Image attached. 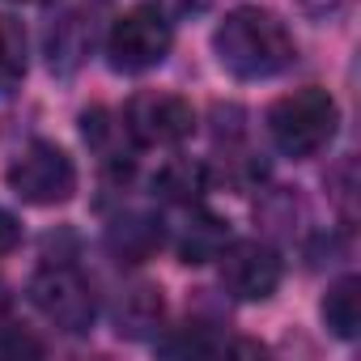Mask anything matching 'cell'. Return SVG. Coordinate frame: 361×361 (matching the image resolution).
I'll use <instances>...</instances> for the list:
<instances>
[{
    "mask_svg": "<svg viewBox=\"0 0 361 361\" xmlns=\"http://www.w3.org/2000/svg\"><path fill=\"white\" fill-rule=\"evenodd\" d=\"M213 51H217V60L230 77L268 81V77H281L293 64L298 43H293V35L285 30V22L276 13L243 5V9L226 13V22L213 30Z\"/></svg>",
    "mask_w": 361,
    "mask_h": 361,
    "instance_id": "obj_1",
    "label": "cell"
},
{
    "mask_svg": "<svg viewBox=\"0 0 361 361\" xmlns=\"http://www.w3.org/2000/svg\"><path fill=\"white\" fill-rule=\"evenodd\" d=\"M336 123H340V106L319 85L293 90V94L276 98L268 111V132L285 157H314L319 149L331 145Z\"/></svg>",
    "mask_w": 361,
    "mask_h": 361,
    "instance_id": "obj_2",
    "label": "cell"
},
{
    "mask_svg": "<svg viewBox=\"0 0 361 361\" xmlns=\"http://www.w3.org/2000/svg\"><path fill=\"white\" fill-rule=\"evenodd\" d=\"M5 178H9V192H13L18 200L39 204V209L64 204V200H73V192H77V166H73V157H68L60 145H51V140L26 145V149L13 157V166H9Z\"/></svg>",
    "mask_w": 361,
    "mask_h": 361,
    "instance_id": "obj_3",
    "label": "cell"
},
{
    "mask_svg": "<svg viewBox=\"0 0 361 361\" xmlns=\"http://www.w3.org/2000/svg\"><path fill=\"white\" fill-rule=\"evenodd\" d=\"M30 302L39 306V314L68 331V336H85L98 319V302H94V289L90 281L73 268V264H47L35 272L30 281Z\"/></svg>",
    "mask_w": 361,
    "mask_h": 361,
    "instance_id": "obj_4",
    "label": "cell"
},
{
    "mask_svg": "<svg viewBox=\"0 0 361 361\" xmlns=\"http://www.w3.org/2000/svg\"><path fill=\"white\" fill-rule=\"evenodd\" d=\"M170 43H174V30H170L166 13L157 5H136L115 18L106 56L119 73H149L170 56Z\"/></svg>",
    "mask_w": 361,
    "mask_h": 361,
    "instance_id": "obj_5",
    "label": "cell"
},
{
    "mask_svg": "<svg viewBox=\"0 0 361 361\" xmlns=\"http://www.w3.org/2000/svg\"><path fill=\"white\" fill-rule=\"evenodd\" d=\"M123 132L140 149H170V145H183L196 132V111L178 94L149 90V94H136L123 106Z\"/></svg>",
    "mask_w": 361,
    "mask_h": 361,
    "instance_id": "obj_6",
    "label": "cell"
},
{
    "mask_svg": "<svg viewBox=\"0 0 361 361\" xmlns=\"http://www.w3.org/2000/svg\"><path fill=\"white\" fill-rule=\"evenodd\" d=\"M221 285L238 302H268L281 285V255L268 243H226L221 247Z\"/></svg>",
    "mask_w": 361,
    "mask_h": 361,
    "instance_id": "obj_7",
    "label": "cell"
},
{
    "mask_svg": "<svg viewBox=\"0 0 361 361\" xmlns=\"http://www.w3.org/2000/svg\"><path fill=\"white\" fill-rule=\"evenodd\" d=\"M166 319V302H161V289L157 285H136L119 298V310H115V331L128 336V340H140V336H153Z\"/></svg>",
    "mask_w": 361,
    "mask_h": 361,
    "instance_id": "obj_8",
    "label": "cell"
},
{
    "mask_svg": "<svg viewBox=\"0 0 361 361\" xmlns=\"http://www.w3.org/2000/svg\"><path fill=\"white\" fill-rule=\"evenodd\" d=\"M323 323L340 340H353L361 331V281L357 276H344V281H336L327 289V298H323Z\"/></svg>",
    "mask_w": 361,
    "mask_h": 361,
    "instance_id": "obj_9",
    "label": "cell"
},
{
    "mask_svg": "<svg viewBox=\"0 0 361 361\" xmlns=\"http://www.w3.org/2000/svg\"><path fill=\"white\" fill-rule=\"evenodd\" d=\"M26 77V30L9 13H0V102Z\"/></svg>",
    "mask_w": 361,
    "mask_h": 361,
    "instance_id": "obj_10",
    "label": "cell"
},
{
    "mask_svg": "<svg viewBox=\"0 0 361 361\" xmlns=\"http://www.w3.org/2000/svg\"><path fill=\"white\" fill-rule=\"evenodd\" d=\"M226 243H230L226 221H217V217H200L196 226H188L183 247H178V251H183V259H188V264H204V259H217Z\"/></svg>",
    "mask_w": 361,
    "mask_h": 361,
    "instance_id": "obj_11",
    "label": "cell"
},
{
    "mask_svg": "<svg viewBox=\"0 0 361 361\" xmlns=\"http://www.w3.org/2000/svg\"><path fill=\"white\" fill-rule=\"evenodd\" d=\"M157 192L174 204H196L200 192H204V170L192 166V161H170L161 174H157Z\"/></svg>",
    "mask_w": 361,
    "mask_h": 361,
    "instance_id": "obj_12",
    "label": "cell"
},
{
    "mask_svg": "<svg viewBox=\"0 0 361 361\" xmlns=\"http://www.w3.org/2000/svg\"><path fill=\"white\" fill-rule=\"evenodd\" d=\"M217 344L204 336V327L200 323H183V327H178V336H170V340H161V353H213Z\"/></svg>",
    "mask_w": 361,
    "mask_h": 361,
    "instance_id": "obj_13",
    "label": "cell"
},
{
    "mask_svg": "<svg viewBox=\"0 0 361 361\" xmlns=\"http://www.w3.org/2000/svg\"><path fill=\"white\" fill-rule=\"evenodd\" d=\"M18 243H22V226H18V217H13L9 209H0V255L18 251Z\"/></svg>",
    "mask_w": 361,
    "mask_h": 361,
    "instance_id": "obj_14",
    "label": "cell"
},
{
    "mask_svg": "<svg viewBox=\"0 0 361 361\" xmlns=\"http://www.w3.org/2000/svg\"><path fill=\"white\" fill-rule=\"evenodd\" d=\"M9 331H13V293L0 281V336H9Z\"/></svg>",
    "mask_w": 361,
    "mask_h": 361,
    "instance_id": "obj_15",
    "label": "cell"
},
{
    "mask_svg": "<svg viewBox=\"0 0 361 361\" xmlns=\"http://www.w3.org/2000/svg\"><path fill=\"white\" fill-rule=\"evenodd\" d=\"M13 5H30V0H13Z\"/></svg>",
    "mask_w": 361,
    "mask_h": 361,
    "instance_id": "obj_16",
    "label": "cell"
}]
</instances>
